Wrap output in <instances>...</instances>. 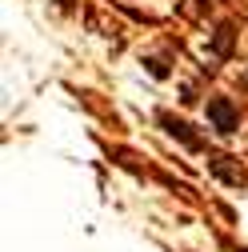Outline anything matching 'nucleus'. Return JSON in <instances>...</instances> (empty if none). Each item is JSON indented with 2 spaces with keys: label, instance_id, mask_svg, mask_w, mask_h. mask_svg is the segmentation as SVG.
Listing matches in <instances>:
<instances>
[{
  "label": "nucleus",
  "instance_id": "obj_1",
  "mask_svg": "<svg viewBox=\"0 0 248 252\" xmlns=\"http://www.w3.org/2000/svg\"><path fill=\"white\" fill-rule=\"evenodd\" d=\"M208 120H212V128L220 132V136H232V132L240 128V112L232 108V100H228V96L208 100Z\"/></svg>",
  "mask_w": 248,
  "mask_h": 252
},
{
  "label": "nucleus",
  "instance_id": "obj_2",
  "mask_svg": "<svg viewBox=\"0 0 248 252\" xmlns=\"http://www.w3.org/2000/svg\"><path fill=\"white\" fill-rule=\"evenodd\" d=\"M160 124H164V132H168V136H176V140H184V144H188V148H200V144H204L200 136H192V132H188V124H184V120H172V116H160Z\"/></svg>",
  "mask_w": 248,
  "mask_h": 252
},
{
  "label": "nucleus",
  "instance_id": "obj_3",
  "mask_svg": "<svg viewBox=\"0 0 248 252\" xmlns=\"http://www.w3.org/2000/svg\"><path fill=\"white\" fill-rule=\"evenodd\" d=\"M228 160H232V156H212L208 164H212V172L220 176V180H228V184H240V180H244V168H232Z\"/></svg>",
  "mask_w": 248,
  "mask_h": 252
},
{
  "label": "nucleus",
  "instance_id": "obj_4",
  "mask_svg": "<svg viewBox=\"0 0 248 252\" xmlns=\"http://www.w3.org/2000/svg\"><path fill=\"white\" fill-rule=\"evenodd\" d=\"M212 48L220 52V56H228V48H232V28L224 24V28H216V40H212Z\"/></svg>",
  "mask_w": 248,
  "mask_h": 252
}]
</instances>
